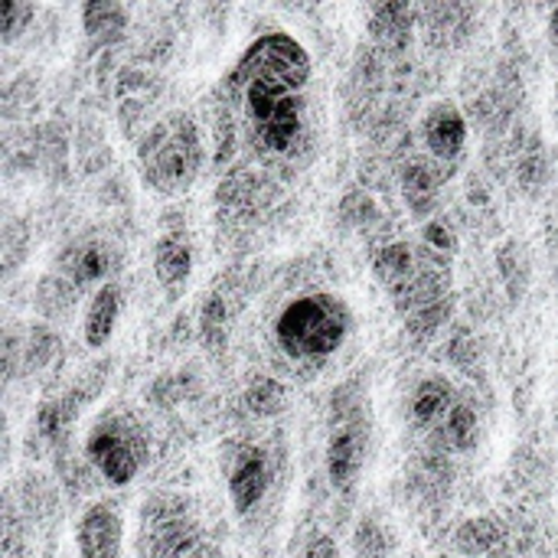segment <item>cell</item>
Segmentation results:
<instances>
[{
  "mask_svg": "<svg viewBox=\"0 0 558 558\" xmlns=\"http://www.w3.org/2000/svg\"><path fill=\"white\" fill-rule=\"evenodd\" d=\"M278 350L294 363H320L340 353L353 333V311L340 294L307 291L291 298L271 324Z\"/></svg>",
  "mask_w": 558,
  "mask_h": 558,
  "instance_id": "obj_2",
  "label": "cell"
},
{
  "mask_svg": "<svg viewBox=\"0 0 558 558\" xmlns=\"http://www.w3.org/2000/svg\"><path fill=\"white\" fill-rule=\"evenodd\" d=\"M294 558H343L340 556V546L327 536V533H311L301 546Z\"/></svg>",
  "mask_w": 558,
  "mask_h": 558,
  "instance_id": "obj_24",
  "label": "cell"
},
{
  "mask_svg": "<svg viewBox=\"0 0 558 558\" xmlns=\"http://www.w3.org/2000/svg\"><path fill=\"white\" fill-rule=\"evenodd\" d=\"M78 558H124V513L114 500L88 504L72 530Z\"/></svg>",
  "mask_w": 558,
  "mask_h": 558,
  "instance_id": "obj_8",
  "label": "cell"
},
{
  "mask_svg": "<svg viewBox=\"0 0 558 558\" xmlns=\"http://www.w3.org/2000/svg\"><path fill=\"white\" fill-rule=\"evenodd\" d=\"M222 474H226V494H229L235 517H252L262 507V500L268 497L271 481H275L268 454L248 441L229 445V458H226Z\"/></svg>",
  "mask_w": 558,
  "mask_h": 558,
  "instance_id": "obj_7",
  "label": "cell"
},
{
  "mask_svg": "<svg viewBox=\"0 0 558 558\" xmlns=\"http://www.w3.org/2000/svg\"><path fill=\"white\" fill-rule=\"evenodd\" d=\"M29 16H33V7H29V3H13V0H7V3L0 7V39H3V43H13L16 33L29 23Z\"/></svg>",
  "mask_w": 558,
  "mask_h": 558,
  "instance_id": "obj_23",
  "label": "cell"
},
{
  "mask_svg": "<svg viewBox=\"0 0 558 558\" xmlns=\"http://www.w3.org/2000/svg\"><path fill=\"white\" fill-rule=\"evenodd\" d=\"M314 62L307 49L281 29L258 36L232 65L229 92L239 105L258 154L288 157L307 128V88Z\"/></svg>",
  "mask_w": 558,
  "mask_h": 558,
  "instance_id": "obj_1",
  "label": "cell"
},
{
  "mask_svg": "<svg viewBox=\"0 0 558 558\" xmlns=\"http://www.w3.org/2000/svg\"><path fill=\"white\" fill-rule=\"evenodd\" d=\"M396 556V533L379 513H366L353 533V558H392Z\"/></svg>",
  "mask_w": 558,
  "mask_h": 558,
  "instance_id": "obj_18",
  "label": "cell"
},
{
  "mask_svg": "<svg viewBox=\"0 0 558 558\" xmlns=\"http://www.w3.org/2000/svg\"><path fill=\"white\" fill-rule=\"evenodd\" d=\"M412 7L405 3H386L369 13V33L386 46V49H405L412 43Z\"/></svg>",
  "mask_w": 558,
  "mask_h": 558,
  "instance_id": "obj_15",
  "label": "cell"
},
{
  "mask_svg": "<svg viewBox=\"0 0 558 558\" xmlns=\"http://www.w3.org/2000/svg\"><path fill=\"white\" fill-rule=\"evenodd\" d=\"M108 252L101 248V245H75L72 248V255L62 262V268H65V275H69V284L72 288H85V284H98L101 288V281H105V275H108ZM108 284V281H105Z\"/></svg>",
  "mask_w": 558,
  "mask_h": 558,
  "instance_id": "obj_17",
  "label": "cell"
},
{
  "mask_svg": "<svg viewBox=\"0 0 558 558\" xmlns=\"http://www.w3.org/2000/svg\"><path fill=\"white\" fill-rule=\"evenodd\" d=\"M448 451H458V454H468V451H474L477 448V441H481V418H477V409L471 405V402H458L454 405V412L448 415V422L438 428V435H435Z\"/></svg>",
  "mask_w": 558,
  "mask_h": 558,
  "instance_id": "obj_16",
  "label": "cell"
},
{
  "mask_svg": "<svg viewBox=\"0 0 558 558\" xmlns=\"http://www.w3.org/2000/svg\"><path fill=\"white\" fill-rule=\"evenodd\" d=\"M461 402L454 383L441 373H432L425 379L415 383V389L409 392V422L425 432V435H438V428L448 422V415L454 412V405Z\"/></svg>",
  "mask_w": 558,
  "mask_h": 558,
  "instance_id": "obj_10",
  "label": "cell"
},
{
  "mask_svg": "<svg viewBox=\"0 0 558 558\" xmlns=\"http://www.w3.org/2000/svg\"><path fill=\"white\" fill-rule=\"evenodd\" d=\"M121 291L118 284H101L95 288V294L88 298L85 304V317H82V340L88 350H101L111 337H114V327L121 320Z\"/></svg>",
  "mask_w": 558,
  "mask_h": 558,
  "instance_id": "obj_12",
  "label": "cell"
},
{
  "mask_svg": "<svg viewBox=\"0 0 558 558\" xmlns=\"http://www.w3.org/2000/svg\"><path fill=\"white\" fill-rule=\"evenodd\" d=\"M193 275V245L183 229H170L154 242V278L167 291H180Z\"/></svg>",
  "mask_w": 558,
  "mask_h": 558,
  "instance_id": "obj_11",
  "label": "cell"
},
{
  "mask_svg": "<svg viewBox=\"0 0 558 558\" xmlns=\"http://www.w3.org/2000/svg\"><path fill=\"white\" fill-rule=\"evenodd\" d=\"M248 405L258 415H278L284 409V389L271 379H255L248 386Z\"/></svg>",
  "mask_w": 558,
  "mask_h": 558,
  "instance_id": "obj_21",
  "label": "cell"
},
{
  "mask_svg": "<svg viewBox=\"0 0 558 558\" xmlns=\"http://www.w3.org/2000/svg\"><path fill=\"white\" fill-rule=\"evenodd\" d=\"M461 543H464L468 556H497L500 530L494 520H474L461 530Z\"/></svg>",
  "mask_w": 558,
  "mask_h": 558,
  "instance_id": "obj_20",
  "label": "cell"
},
{
  "mask_svg": "<svg viewBox=\"0 0 558 558\" xmlns=\"http://www.w3.org/2000/svg\"><path fill=\"white\" fill-rule=\"evenodd\" d=\"M167 558H226V553H222L219 543L209 539L206 530L199 526L196 533H190V536H186V539H183Z\"/></svg>",
  "mask_w": 558,
  "mask_h": 558,
  "instance_id": "obj_22",
  "label": "cell"
},
{
  "mask_svg": "<svg viewBox=\"0 0 558 558\" xmlns=\"http://www.w3.org/2000/svg\"><path fill=\"white\" fill-rule=\"evenodd\" d=\"M422 141L432 160L458 163L468 147V118L454 101H435L422 118Z\"/></svg>",
  "mask_w": 558,
  "mask_h": 558,
  "instance_id": "obj_9",
  "label": "cell"
},
{
  "mask_svg": "<svg viewBox=\"0 0 558 558\" xmlns=\"http://www.w3.org/2000/svg\"><path fill=\"white\" fill-rule=\"evenodd\" d=\"M82 451L108 487H128L150 461V438L134 412L108 409L92 422Z\"/></svg>",
  "mask_w": 558,
  "mask_h": 558,
  "instance_id": "obj_4",
  "label": "cell"
},
{
  "mask_svg": "<svg viewBox=\"0 0 558 558\" xmlns=\"http://www.w3.org/2000/svg\"><path fill=\"white\" fill-rule=\"evenodd\" d=\"M82 23H85V33L95 43H114V39L124 36L128 10L121 3H88L82 10Z\"/></svg>",
  "mask_w": 558,
  "mask_h": 558,
  "instance_id": "obj_19",
  "label": "cell"
},
{
  "mask_svg": "<svg viewBox=\"0 0 558 558\" xmlns=\"http://www.w3.org/2000/svg\"><path fill=\"white\" fill-rule=\"evenodd\" d=\"M422 268V255L409 242H389L373 255V275L386 284L389 294H399Z\"/></svg>",
  "mask_w": 558,
  "mask_h": 558,
  "instance_id": "obj_13",
  "label": "cell"
},
{
  "mask_svg": "<svg viewBox=\"0 0 558 558\" xmlns=\"http://www.w3.org/2000/svg\"><path fill=\"white\" fill-rule=\"evenodd\" d=\"M438 190H441V183H438L428 160H412L402 170V199H405V206H409V213L415 219L432 216V209L438 203Z\"/></svg>",
  "mask_w": 558,
  "mask_h": 558,
  "instance_id": "obj_14",
  "label": "cell"
},
{
  "mask_svg": "<svg viewBox=\"0 0 558 558\" xmlns=\"http://www.w3.org/2000/svg\"><path fill=\"white\" fill-rule=\"evenodd\" d=\"M206 160L203 134L196 121L183 111L163 114L137 144V173L144 186L157 196L186 193Z\"/></svg>",
  "mask_w": 558,
  "mask_h": 558,
  "instance_id": "obj_3",
  "label": "cell"
},
{
  "mask_svg": "<svg viewBox=\"0 0 558 558\" xmlns=\"http://www.w3.org/2000/svg\"><path fill=\"white\" fill-rule=\"evenodd\" d=\"M196 530L199 520L183 494H154L137 517V556L167 558Z\"/></svg>",
  "mask_w": 558,
  "mask_h": 558,
  "instance_id": "obj_6",
  "label": "cell"
},
{
  "mask_svg": "<svg viewBox=\"0 0 558 558\" xmlns=\"http://www.w3.org/2000/svg\"><path fill=\"white\" fill-rule=\"evenodd\" d=\"M366 454H369V415L363 402L337 399V412H333L330 435H327V454H324L333 490L340 494L356 490L363 468H366Z\"/></svg>",
  "mask_w": 558,
  "mask_h": 558,
  "instance_id": "obj_5",
  "label": "cell"
}]
</instances>
